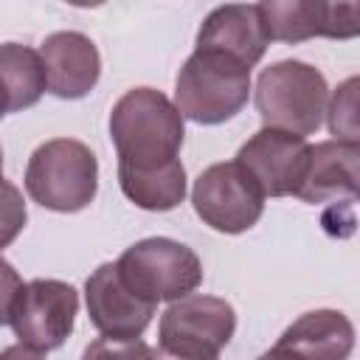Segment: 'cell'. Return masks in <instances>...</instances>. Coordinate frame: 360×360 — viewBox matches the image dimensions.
I'll return each instance as SVG.
<instances>
[{"mask_svg":"<svg viewBox=\"0 0 360 360\" xmlns=\"http://www.w3.org/2000/svg\"><path fill=\"white\" fill-rule=\"evenodd\" d=\"M79 292L59 278H31L20 287L8 323L22 346L45 354L59 349L76 323Z\"/></svg>","mask_w":360,"mask_h":360,"instance_id":"obj_7","label":"cell"},{"mask_svg":"<svg viewBox=\"0 0 360 360\" xmlns=\"http://www.w3.org/2000/svg\"><path fill=\"white\" fill-rule=\"evenodd\" d=\"M259 14L270 42L295 45L312 37L352 39L360 34V3L267 0L259 3Z\"/></svg>","mask_w":360,"mask_h":360,"instance_id":"obj_9","label":"cell"},{"mask_svg":"<svg viewBox=\"0 0 360 360\" xmlns=\"http://www.w3.org/2000/svg\"><path fill=\"white\" fill-rule=\"evenodd\" d=\"M110 138L118 152V169L152 172L180 160L186 127L174 101L160 90L132 87L110 110Z\"/></svg>","mask_w":360,"mask_h":360,"instance_id":"obj_1","label":"cell"},{"mask_svg":"<svg viewBox=\"0 0 360 360\" xmlns=\"http://www.w3.org/2000/svg\"><path fill=\"white\" fill-rule=\"evenodd\" d=\"M357 163H360V143L321 141L309 146V163L295 197L309 205L357 200V186H360Z\"/></svg>","mask_w":360,"mask_h":360,"instance_id":"obj_15","label":"cell"},{"mask_svg":"<svg viewBox=\"0 0 360 360\" xmlns=\"http://www.w3.org/2000/svg\"><path fill=\"white\" fill-rule=\"evenodd\" d=\"M28 222V208L20 188L8 180H0V250L8 248Z\"/></svg>","mask_w":360,"mask_h":360,"instance_id":"obj_19","label":"cell"},{"mask_svg":"<svg viewBox=\"0 0 360 360\" xmlns=\"http://www.w3.org/2000/svg\"><path fill=\"white\" fill-rule=\"evenodd\" d=\"M191 205L208 228L245 233L262 219L264 194L236 160H225L200 172L191 188Z\"/></svg>","mask_w":360,"mask_h":360,"instance_id":"obj_8","label":"cell"},{"mask_svg":"<svg viewBox=\"0 0 360 360\" xmlns=\"http://www.w3.org/2000/svg\"><path fill=\"white\" fill-rule=\"evenodd\" d=\"M329 87L323 73L301 59H281L264 68L253 87L259 118L270 129L312 135L326 115Z\"/></svg>","mask_w":360,"mask_h":360,"instance_id":"obj_2","label":"cell"},{"mask_svg":"<svg viewBox=\"0 0 360 360\" xmlns=\"http://www.w3.org/2000/svg\"><path fill=\"white\" fill-rule=\"evenodd\" d=\"M8 112V107H6V96H3V87H0V118Z\"/></svg>","mask_w":360,"mask_h":360,"instance_id":"obj_25","label":"cell"},{"mask_svg":"<svg viewBox=\"0 0 360 360\" xmlns=\"http://www.w3.org/2000/svg\"><path fill=\"white\" fill-rule=\"evenodd\" d=\"M48 93L56 98H84L101 76V56L82 31H56L39 48Z\"/></svg>","mask_w":360,"mask_h":360,"instance_id":"obj_12","label":"cell"},{"mask_svg":"<svg viewBox=\"0 0 360 360\" xmlns=\"http://www.w3.org/2000/svg\"><path fill=\"white\" fill-rule=\"evenodd\" d=\"M321 225L335 239L352 236L354 233V225H357V219H354V200H338V202H332L321 214Z\"/></svg>","mask_w":360,"mask_h":360,"instance_id":"obj_21","label":"cell"},{"mask_svg":"<svg viewBox=\"0 0 360 360\" xmlns=\"http://www.w3.org/2000/svg\"><path fill=\"white\" fill-rule=\"evenodd\" d=\"M236 163L253 177L264 200L295 197L309 163V143L301 135L262 127L239 146Z\"/></svg>","mask_w":360,"mask_h":360,"instance_id":"obj_10","label":"cell"},{"mask_svg":"<svg viewBox=\"0 0 360 360\" xmlns=\"http://www.w3.org/2000/svg\"><path fill=\"white\" fill-rule=\"evenodd\" d=\"M121 278L146 301H177L202 284L197 253L169 236H149L129 245L115 262Z\"/></svg>","mask_w":360,"mask_h":360,"instance_id":"obj_5","label":"cell"},{"mask_svg":"<svg viewBox=\"0 0 360 360\" xmlns=\"http://www.w3.org/2000/svg\"><path fill=\"white\" fill-rule=\"evenodd\" d=\"M0 360H45V357H42L39 352L22 346V343H14V346H6V349L0 352Z\"/></svg>","mask_w":360,"mask_h":360,"instance_id":"obj_23","label":"cell"},{"mask_svg":"<svg viewBox=\"0 0 360 360\" xmlns=\"http://www.w3.org/2000/svg\"><path fill=\"white\" fill-rule=\"evenodd\" d=\"M25 191L34 202H39L48 211L76 214L96 200L98 160L82 141H45L28 158Z\"/></svg>","mask_w":360,"mask_h":360,"instance_id":"obj_4","label":"cell"},{"mask_svg":"<svg viewBox=\"0 0 360 360\" xmlns=\"http://www.w3.org/2000/svg\"><path fill=\"white\" fill-rule=\"evenodd\" d=\"M236 332V312L225 298L188 292L166 307L158 323V349L174 357L211 360Z\"/></svg>","mask_w":360,"mask_h":360,"instance_id":"obj_6","label":"cell"},{"mask_svg":"<svg viewBox=\"0 0 360 360\" xmlns=\"http://www.w3.org/2000/svg\"><path fill=\"white\" fill-rule=\"evenodd\" d=\"M0 180H3V149H0Z\"/></svg>","mask_w":360,"mask_h":360,"instance_id":"obj_27","label":"cell"},{"mask_svg":"<svg viewBox=\"0 0 360 360\" xmlns=\"http://www.w3.org/2000/svg\"><path fill=\"white\" fill-rule=\"evenodd\" d=\"M250 98V68L217 53L197 51L183 62L174 82V107L194 124H222Z\"/></svg>","mask_w":360,"mask_h":360,"instance_id":"obj_3","label":"cell"},{"mask_svg":"<svg viewBox=\"0 0 360 360\" xmlns=\"http://www.w3.org/2000/svg\"><path fill=\"white\" fill-rule=\"evenodd\" d=\"M149 360H188V357H174V354H166L160 349H152V357ZM211 360H217V357H211Z\"/></svg>","mask_w":360,"mask_h":360,"instance_id":"obj_24","label":"cell"},{"mask_svg":"<svg viewBox=\"0 0 360 360\" xmlns=\"http://www.w3.org/2000/svg\"><path fill=\"white\" fill-rule=\"evenodd\" d=\"M118 186L124 197L143 211H172L186 197V169L180 160L152 172L118 169Z\"/></svg>","mask_w":360,"mask_h":360,"instance_id":"obj_17","label":"cell"},{"mask_svg":"<svg viewBox=\"0 0 360 360\" xmlns=\"http://www.w3.org/2000/svg\"><path fill=\"white\" fill-rule=\"evenodd\" d=\"M149 357H152V346H146L141 338L135 340L98 338L82 352V360H149Z\"/></svg>","mask_w":360,"mask_h":360,"instance_id":"obj_20","label":"cell"},{"mask_svg":"<svg viewBox=\"0 0 360 360\" xmlns=\"http://www.w3.org/2000/svg\"><path fill=\"white\" fill-rule=\"evenodd\" d=\"M326 124L335 141L357 143L360 141V127H357V76H349L332 98L326 101Z\"/></svg>","mask_w":360,"mask_h":360,"instance_id":"obj_18","label":"cell"},{"mask_svg":"<svg viewBox=\"0 0 360 360\" xmlns=\"http://www.w3.org/2000/svg\"><path fill=\"white\" fill-rule=\"evenodd\" d=\"M259 360H284V357H278V354H276V352L270 349V352H264V354H262Z\"/></svg>","mask_w":360,"mask_h":360,"instance_id":"obj_26","label":"cell"},{"mask_svg":"<svg viewBox=\"0 0 360 360\" xmlns=\"http://www.w3.org/2000/svg\"><path fill=\"white\" fill-rule=\"evenodd\" d=\"M84 304L90 323L112 340H135L149 326L155 307L141 298L118 273L115 262L98 264L84 281Z\"/></svg>","mask_w":360,"mask_h":360,"instance_id":"obj_11","label":"cell"},{"mask_svg":"<svg viewBox=\"0 0 360 360\" xmlns=\"http://www.w3.org/2000/svg\"><path fill=\"white\" fill-rule=\"evenodd\" d=\"M270 39L264 34L262 25V14H259V3H228V6H217L200 25L197 31V51H217L225 53L248 68H253L264 51H267Z\"/></svg>","mask_w":360,"mask_h":360,"instance_id":"obj_13","label":"cell"},{"mask_svg":"<svg viewBox=\"0 0 360 360\" xmlns=\"http://www.w3.org/2000/svg\"><path fill=\"white\" fill-rule=\"evenodd\" d=\"M0 87H3L8 112L34 107L48 90L45 65L39 59V51L20 45V42H3L0 45Z\"/></svg>","mask_w":360,"mask_h":360,"instance_id":"obj_16","label":"cell"},{"mask_svg":"<svg viewBox=\"0 0 360 360\" xmlns=\"http://www.w3.org/2000/svg\"><path fill=\"white\" fill-rule=\"evenodd\" d=\"M354 349V326L338 309H312L295 318L273 352L284 360H349Z\"/></svg>","mask_w":360,"mask_h":360,"instance_id":"obj_14","label":"cell"},{"mask_svg":"<svg viewBox=\"0 0 360 360\" xmlns=\"http://www.w3.org/2000/svg\"><path fill=\"white\" fill-rule=\"evenodd\" d=\"M22 287V278L20 273L14 270L11 262H6L0 256V326L8 323V315H11V307H14V298Z\"/></svg>","mask_w":360,"mask_h":360,"instance_id":"obj_22","label":"cell"}]
</instances>
